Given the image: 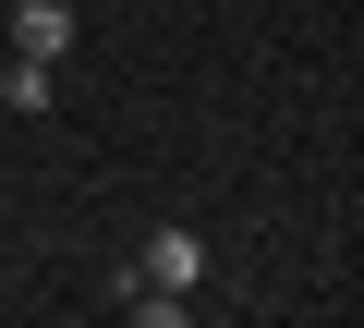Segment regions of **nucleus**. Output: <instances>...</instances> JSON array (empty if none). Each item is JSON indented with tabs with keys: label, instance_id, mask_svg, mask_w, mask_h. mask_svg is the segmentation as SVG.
Here are the masks:
<instances>
[{
	"label": "nucleus",
	"instance_id": "obj_1",
	"mask_svg": "<svg viewBox=\"0 0 364 328\" xmlns=\"http://www.w3.org/2000/svg\"><path fill=\"white\" fill-rule=\"evenodd\" d=\"M195 280H207V231H146L134 292H195Z\"/></svg>",
	"mask_w": 364,
	"mask_h": 328
},
{
	"label": "nucleus",
	"instance_id": "obj_2",
	"mask_svg": "<svg viewBox=\"0 0 364 328\" xmlns=\"http://www.w3.org/2000/svg\"><path fill=\"white\" fill-rule=\"evenodd\" d=\"M73 37H85V25H73V0H13V61H49V73H61Z\"/></svg>",
	"mask_w": 364,
	"mask_h": 328
},
{
	"label": "nucleus",
	"instance_id": "obj_3",
	"mask_svg": "<svg viewBox=\"0 0 364 328\" xmlns=\"http://www.w3.org/2000/svg\"><path fill=\"white\" fill-rule=\"evenodd\" d=\"M0 110L37 122V110H49V61H13V73H0Z\"/></svg>",
	"mask_w": 364,
	"mask_h": 328
},
{
	"label": "nucleus",
	"instance_id": "obj_4",
	"mask_svg": "<svg viewBox=\"0 0 364 328\" xmlns=\"http://www.w3.org/2000/svg\"><path fill=\"white\" fill-rule=\"evenodd\" d=\"M134 328H195V304L182 292H134Z\"/></svg>",
	"mask_w": 364,
	"mask_h": 328
}]
</instances>
